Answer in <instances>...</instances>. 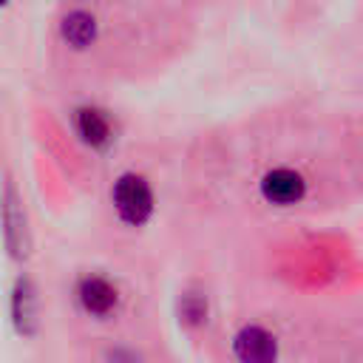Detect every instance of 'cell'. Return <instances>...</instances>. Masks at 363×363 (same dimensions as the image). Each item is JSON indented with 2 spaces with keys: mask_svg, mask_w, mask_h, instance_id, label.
I'll list each match as a JSON object with an SVG mask.
<instances>
[{
  "mask_svg": "<svg viewBox=\"0 0 363 363\" xmlns=\"http://www.w3.org/2000/svg\"><path fill=\"white\" fill-rule=\"evenodd\" d=\"M96 34V26H94V17L85 14V11H74L62 20V37L77 45V48H85Z\"/></svg>",
  "mask_w": 363,
  "mask_h": 363,
  "instance_id": "obj_6",
  "label": "cell"
},
{
  "mask_svg": "<svg viewBox=\"0 0 363 363\" xmlns=\"http://www.w3.org/2000/svg\"><path fill=\"white\" fill-rule=\"evenodd\" d=\"M303 190H306V187H303L301 173H295V170H289V167H275V170H269V173L261 179V193H264V199L272 201V204H281V207L301 201V199H303Z\"/></svg>",
  "mask_w": 363,
  "mask_h": 363,
  "instance_id": "obj_2",
  "label": "cell"
},
{
  "mask_svg": "<svg viewBox=\"0 0 363 363\" xmlns=\"http://www.w3.org/2000/svg\"><path fill=\"white\" fill-rule=\"evenodd\" d=\"M11 315L23 332H28V323L34 320V292L28 281H17L14 298H11Z\"/></svg>",
  "mask_w": 363,
  "mask_h": 363,
  "instance_id": "obj_7",
  "label": "cell"
},
{
  "mask_svg": "<svg viewBox=\"0 0 363 363\" xmlns=\"http://www.w3.org/2000/svg\"><path fill=\"white\" fill-rule=\"evenodd\" d=\"M77 130L91 147H105L111 142V125L102 111L96 108H79L77 111Z\"/></svg>",
  "mask_w": 363,
  "mask_h": 363,
  "instance_id": "obj_5",
  "label": "cell"
},
{
  "mask_svg": "<svg viewBox=\"0 0 363 363\" xmlns=\"http://www.w3.org/2000/svg\"><path fill=\"white\" fill-rule=\"evenodd\" d=\"M113 207L119 213L122 221L128 224H145L153 213V193L147 187V182L142 176H122L116 184H113Z\"/></svg>",
  "mask_w": 363,
  "mask_h": 363,
  "instance_id": "obj_1",
  "label": "cell"
},
{
  "mask_svg": "<svg viewBox=\"0 0 363 363\" xmlns=\"http://www.w3.org/2000/svg\"><path fill=\"white\" fill-rule=\"evenodd\" d=\"M204 312H207V306H204V301L199 298V295H184L182 298V315H184V320H201L204 318Z\"/></svg>",
  "mask_w": 363,
  "mask_h": 363,
  "instance_id": "obj_8",
  "label": "cell"
},
{
  "mask_svg": "<svg viewBox=\"0 0 363 363\" xmlns=\"http://www.w3.org/2000/svg\"><path fill=\"white\" fill-rule=\"evenodd\" d=\"M233 346H235V354L241 360H250V363H261V360H272L275 357V337L261 326L241 329L235 335Z\"/></svg>",
  "mask_w": 363,
  "mask_h": 363,
  "instance_id": "obj_4",
  "label": "cell"
},
{
  "mask_svg": "<svg viewBox=\"0 0 363 363\" xmlns=\"http://www.w3.org/2000/svg\"><path fill=\"white\" fill-rule=\"evenodd\" d=\"M77 298H79L82 309H85L88 315H96V318L108 315V312L116 306V289H113L105 278H96V275L79 281Z\"/></svg>",
  "mask_w": 363,
  "mask_h": 363,
  "instance_id": "obj_3",
  "label": "cell"
}]
</instances>
